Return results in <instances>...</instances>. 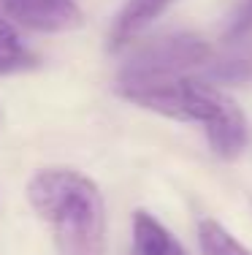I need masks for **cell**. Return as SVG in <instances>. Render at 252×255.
<instances>
[{
    "mask_svg": "<svg viewBox=\"0 0 252 255\" xmlns=\"http://www.w3.org/2000/svg\"><path fill=\"white\" fill-rule=\"evenodd\" d=\"M27 198L49 226L60 255H103L106 206L89 177L74 168H44L30 179Z\"/></svg>",
    "mask_w": 252,
    "mask_h": 255,
    "instance_id": "1",
    "label": "cell"
},
{
    "mask_svg": "<svg viewBox=\"0 0 252 255\" xmlns=\"http://www.w3.org/2000/svg\"><path fill=\"white\" fill-rule=\"evenodd\" d=\"M184 123H201L212 149L223 160H236L247 147V117L220 84L190 76L184 87Z\"/></svg>",
    "mask_w": 252,
    "mask_h": 255,
    "instance_id": "2",
    "label": "cell"
},
{
    "mask_svg": "<svg viewBox=\"0 0 252 255\" xmlns=\"http://www.w3.org/2000/svg\"><path fill=\"white\" fill-rule=\"evenodd\" d=\"M212 46L195 33H168L139 44L122 63L117 79L201 76L212 60Z\"/></svg>",
    "mask_w": 252,
    "mask_h": 255,
    "instance_id": "3",
    "label": "cell"
},
{
    "mask_svg": "<svg viewBox=\"0 0 252 255\" xmlns=\"http://www.w3.org/2000/svg\"><path fill=\"white\" fill-rule=\"evenodd\" d=\"M5 16L38 33H65L82 25V11L74 0H0Z\"/></svg>",
    "mask_w": 252,
    "mask_h": 255,
    "instance_id": "4",
    "label": "cell"
},
{
    "mask_svg": "<svg viewBox=\"0 0 252 255\" xmlns=\"http://www.w3.org/2000/svg\"><path fill=\"white\" fill-rule=\"evenodd\" d=\"M133 255H190L182 242L149 212H133Z\"/></svg>",
    "mask_w": 252,
    "mask_h": 255,
    "instance_id": "5",
    "label": "cell"
},
{
    "mask_svg": "<svg viewBox=\"0 0 252 255\" xmlns=\"http://www.w3.org/2000/svg\"><path fill=\"white\" fill-rule=\"evenodd\" d=\"M173 0H128L125 8L117 14L111 27V46L119 49V46L130 44L141 30H147L158 19L160 14L171 5Z\"/></svg>",
    "mask_w": 252,
    "mask_h": 255,
    "instance_id": "6",
    "label": "cell"
},
{
    "mask_svg": "<svg viewBox=\"0 0 252 255\" xmlns=\"http://www.w3.org/2000/svg\"><path fill=\"white\" fill-rule=\"evenodd\" d=\"M38 65V57L30 46L22 41L16 27L0 14V76L19 74V71H30Z\"/></svg>",
    "mask_w": 252,
    "mask_h": 255,
    "instance_id": "7",
    "label": "cell"
},
{
    "mask_svg": "<svg viewBox=\"0 0 252 255\" xmlns=\"http://www.w3.org/2000/svg\"><path fill=\"white\" fill-rule=\"evenodd\" d=\"M203 79H209V82L220 84H236V82H250L252 79V52L250 49H233L223 54V57H217V54H212V60L206 63V68L201 71Z\"/></svg>",
    "mask_w": 252,
    "mask_h": 255,
    "instance_id": "8",
    "label": "cell"
},
{
    "mask_svg": "<svg viewBox=\"0 0 252 255\" xmlns=\"http://www.w3.org/2000/svg\"><path fill=\"white\" fill-rule=\"evenodd\" d=\"M198 245L203 255H252L236 236L214 220H201L198 223Z\"/></svg>",
    "mask_w": 252,
    "mask_h": 255,
    "instance_id": "9",
    "label": "cell"
},
{
    "mask_svg": "<svg viewBox=\"0 0 252 255\" xmlns=\"http://www.w3.org/2000/svg\"><path fill=\"white\" fill-rule=\"evenodd\" d=\"M252 35V0H247V5L242 8V14L236 16V22H233L231 33H228V41H247Z\"/></svg>",
    "mask_w": 252,
    "mask_h": 255,
    "instance_id": "10",
    "label": "cell"
}]
</instances>
